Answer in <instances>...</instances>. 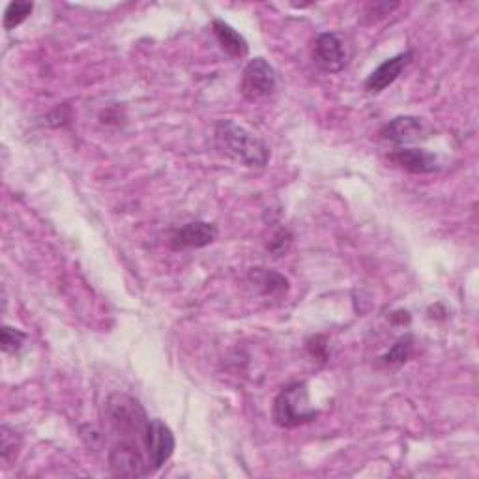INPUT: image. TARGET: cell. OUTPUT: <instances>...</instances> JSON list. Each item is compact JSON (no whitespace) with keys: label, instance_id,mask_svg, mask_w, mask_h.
I'll return each instance as SVG.
<instances>
[{"label":"cell","instance_id":"cell-1","mask_svg":"<svg viewBox=\"0 0 479 479\" xmlns=\"http://www.w3.org/2000/svg\"><path fill=\"white\" fill-rule=\"evenodd\" d=\"M217 146L245 167H264L270 159V148L255 133H251L235 120H217L214 128Z\"/></svg>","mask_w":479,"mask_h":479},{"label":"cell","instance_id":"cell-2","mask_svg":"<svg viewBox=\"0 0 479 479\" xmlns=\"http://www.w3.org/2000/svg\"><path fill=\"white\" fill-rule=\"evenodd\" d=\"M105 421L120 440L135 442L141 440L145 444V435L148 427V418L141 403L126 395L112 394L105 403Z\"/></svg>","mask_w":479,"mask_h":479},{"label":"cell","instance_id":"cell-3","mask_svg":"<svg viewBox=\"0 0 479 479\" xmlns=\"http://www.w3.org/2000/svg\"><path fill=\"white\" fill-rule=\"evenodd\" d=\"M316 418L318 410L309 404L307 386L304 382L288 384L273 401V421L281 429L300 427Z\"/></svg>","mask_w":479,"mask_h":479},{"label":"cell","instance_id":"cell-4","mask_svg":"<svg viewBox=\"0 0 479 479\" xmlns=\"http://www.w3.org/2000/svg\"><path fill=\"white\" fill-rule=\"evenodd\" d=\"M109 470L119 477H145L152 474L148 457L141 451V444L120 440L109 451Z\"/></svg>","mask_w":479,"mask_h":479},{"label":"cell","instance_id":"cell-5","mask_svg":"<svg viewBox=\"0 0 479 479\" xmlns=\"http://www.w3.org/2000/svg\"><path fill=\"white\" fill-rule=\"evenodd\" d=\"M278 86L276 70L264 60L255 58L251 60L242 74L240 93L249 102H259L273 94V90Z\"/></svg>","mask_w":479,"mask_h":479},{"label":"cell","instance_id":"cell-6","mask_svg":"<svg viewBox=\"0 0 479 479\" xmlns=\"http://www.w3.org/2000/svg\"><path fill=\"white\" fill-rule=\"evenodd\" d=\"M347 43L333 32H324L315 40L313 62L326 74H337L349 64Z\"/></svg>","mask_w":479,"mask_h":479},{"label":"cell","instance_id":"cell-7","mask_svg":"<svg viewBox=\"0 0 479 479\" xmlns=\"http://www.w3.org/2000/svg\"><path fill=\"white\" fill-rule=\"evenodd\" d=\"M145 448L152 472L162 468L173 457L176 448L174 435L169 425L164 423L162 420H150L145 435Z\"/></svg>","mask_w":479,"mask_h":479},{"label":"cell","instance_id":"cell-8","mask_svg":"<svg viewBox=\"0 0 479 479\" xmlns=\"http://www.w3.org/2000/svg\"><path fill=\"white\" fill-rule=\"evenodd\" d=\"M217 238V226L207 221H193L173 233L169 244L173 249H199L214 244Z\"/></svg>","mask_w":479,"mask_h":479},{"label":"cell","instance_id":"cell-9","mask_svg":"<svg viewBox=\"0 0 479 479\" xmlns=\"http://www.w3.org/2000/svg\"><path fill=\"white\" fill-rule=\"evenodd\" d=\"M412 57H414L412 51H406L382 62L368 77V81H365V90L371 94H378L390 84H394L399 79V75L404 72V67L410 64V60H412Z\"/></svg>","mask_w":479,"mask_h":479},{"label":"cell","instance_id":"cell-10","mask_svg":"<svg viewBox=\"0 0 479 479\" xmlns=\"http://www.w3.org/2000/svg\"><path fill=\"white\" fill-rule=\"evenodd\" d=\"M390 162L414 174H430L440 171L439 157L420 148H399L390 154Z\"/></svg>","mask_w":479,"mask_h":479},{"label":"cell","instance_id":"cell-11","mask_svg":"<svg viewBox=\"0 0 479 479\" xmlns=\"http://www.w3.org/2000/svg\"><path fill=\"white\" fill-rule=\"evenodd\" d=\"M380 135L387 143L410 145L423 135V122L416 117H397L382 128Z\"/></svg>","mask_w":479,"mask_h":479},{"label":"cell","instance_id":"cell-12","mask_svg":"<svg viewBox=\"0 0 479 479\" xmlns=\"http://www.w3.org/2000/svg\"><path fill=\"white\" fill-rule=\"evenodd\" d=\"M212 31H214V36L225 53H229L235 58L247 57L249 45H247L245 38L238 31H235L231 25H226V22L221 19H216L212 22Z\"/></svg>","mask_w":479,"mask_h":479},{"label":"cell","instance_id":"cell-13","mask_svg":"<svg viewBox=\"0 0 479 479\" xmlns=\"http://www.w3.org/2000/svg\"><path fill=\"white\" fill-rule=\"evenodd\" d=\"M251 283H255V287L261 290L264 296H281L283 292L288 290V281L283 278L281 273L264 270V268H255L249 273Z\"/></svg>","mask_w":479,"mask_h":479},{"label":"cell","instance_id":"cell-14","mask_svg":"<svg viewBox=\"0 0 479 479\" xmlns=\"http://www.w3.org/2000/svg\"><path fill=\"white\" fill-rule=\"evenodd\" d=\"M21 439L17 432L8 425H3V429H0V457H3L4 465H10L17 457Z\"/></svg>","mask_w":479,"mask_h":479},{"label":"cell","instance_id":"cell-15","mask_svg":"<svg viewBox=\"0 0 479 479\" xmlns=\"http://www.w3.org/2000/svg\"><path fill=\"white\" fill-rule=\"evenodd\" d=\"M34 10L32 3H12L8 4L6 12H4V29L6 31H13L15 27H19L22 21H25Z\"/></svg>","mask_w":479,"mask_h":479},{"label":"cell","instance_id":"cell-16","mask_svg":"<svg viewBox=\"0 0 479 479\" xmlns=\"http://www.w3.org/2000/svg\"><path fill=\"white\" fill-rule=\"evenodd\" d=\"M410 354H412V339L403 337L392 347L390 352L382 356V363L384 365H401L410 358Z\"/></svg>","mask_w":479,"mask_h":479},{"label":"cell","instance_id":"cell-17","mask_svg":"<svg viewBox=\"0 0 479 479\" xmlns=\"http://www.w3.org/2000/svg\"><path fill=\"white\" fill-rule=\"evenodd\" d=\"M25 339H27V335L22 333L21 330L12 328V326H4L3 328V350L6 354H15L22 347V343H25Z\"/></svg>","mask_w":479,"mask_h":479},{"label":"cell","instance_id":"cell-18","mask_svg":"<svg viewBox=\"0 0 479 479\" xmlns=\"http://www.w3.org/2000/svg\"><path fill=\"white\" fill-rule=\"evenodd\" d=\"M292 244V235L287 229H279L268 244V251L276 257H283Z\"/></svg>","mask_w":479,"mask_h":479}]
</instances>
